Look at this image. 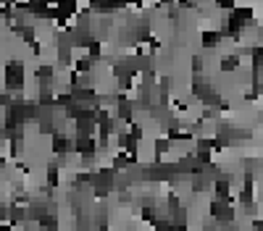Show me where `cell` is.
<instances>
[{"mask_svg":"<svg viewBox=\"0 0 263 231\" xmlns=\"http://www.w3.org/2000/svg\"><path fill=\"white\" fill-rule=\"evenodd\" d=\"M5 92H21L24 89V63L21 60H8V66H5Z\"/></svg>","mask_w":263,"mask_h":231,"instance_id":"obj_1","label":"cell"},{"mask_svg":"<svg viewBox=\"0 0 263 231\" xmlns=\"http://www.w3.org/2000/svg\"><path fill=\"white\" fill-rule=\"evenodd\" d=\"M50 147H53V152H56L58 158H66L68 152L74 150V140H71V137H64L61 132H56V134H53V142H50Z\"/></svg>","mask_w":263,"mask_h":231,"instance_id":"obj_2","label":"cell"},{"mask_svg":"<svg viewBox=\"0 0 263 231\" xmlns=\"http://www.w3.org/2000/svg\"><path fill=\"white\" fill-rule=\"evenodd\" d=\"M195 95H197V100L203 105H208V108H213V105H219L221 103V95H219V89L216 87H211V84H203V87H197L195 89Z\"/></svg>","mask_w":263,"mask_h":231,"instance_id":"obj_3","label":"cell"},{"mask_svg":"<svg viewBox=\"0 0 263 231\" xmlns=\"http://www.w3.org/2000/svg\"><path fill=\"white\" fill-rule=\"evenodd\" d=\"M74 152H79V155H95L98 142L92 140V137H76L74 140Z\"/></svg>","mask_w":263,"mask_h":231,"instance_id":"obj_4","label":"cell"},{"mask_svg":"<svg viewBox=\"0 0 263 231\" xmlns=\"http://www.w3.org/2000/svg\"><path fill=\"white\" fill-rule=\"evenodd\" d=\"M8 226H13V229H24V223H27V210L24 207H19V205H11L8 207Z\"/></svg>","mask_w":263,"mask_h":231,"instance_id":"obj_5","label":"cell"},{"mask_svg":"<svg viewBox=\"0 0 263 231\" xmlns=\"http://www.w3.org/2000/svg\"><path fill=\"white\" fill-rule=\"evenodd\" d=\"M171 150V142L166 137H158L156 140V147H153V163H164V155Z\"/></svg>","mask_w":263,"mask_h":231,"instance_id":"obj_6","label":"cell"},{"mask_svg":"<svg viewBox=\"0 0 263 231\" xmlns=\"http://www.w3.org/2000/svg\"><path fill=\"white\" fill-rule=\"evenodd\" d=\"M53 74H56V68L48 66V63H42V66L34 68V79H37V84H50V82H53Z\"/></svg>","mask_w":263,"mask_h":231,"instance_id":"obj_7","label":"cell"},{"mask_svg":"<svg viewBox=\"0 0 263 231\" xmlns=\"http://www.w3.org/2000/svg\"><path fill=\"white\" fill-rule=\"evenodd\" d=\"M95 134V121H76V137H92Z\"/></svg>","mask_w":263,"mask_h":231,"instance_id":"obj_8","label":"cell"},{"mask_svg":"<svg viewBox=\"0 0 263 231\" xmlns=\"http://www.w3.org/2000/svg\"><path fill=\"white\" fill-rule=\"evenodd\" d=\"M237 66H239V56H234V53H231V56H224V58H221V71H224V74L234 71Z\"/></svg>","mask_w":263,"mask_h":231,"instance_id":"obj_9","label":"cell"},{"mask_svg":"<svg viewBox=\"0 0 263 231\" xmlns=\"http://www.w3.org/2000/svg\"><path fill=\"white\" fill-rule=\"evenodd\" d=\"M74 68H76V74H92V60L87 56H82V58H76Z\"/></svg>","mask_w":263,"mask_h":231,"instance_id":"obj_10","label":"cell"},{"mask_svg":"<svg viewBox=\"0 0 263 231\" xmlns=\"http://www.w3.org/2000/svg\"><path fill=\"white\" fill-rule=\"evenodd\" d=\"M13 32H16V34H19L24 42H29V45L34 42V27H16Z\"/></svg>","mask_w":263,"mask_h":231,"instance_id":"obj_11","label":"cell"},{"mask_svg":"<svg viewBox=\"0 0 263 231\" xmlns=\"http://www.w3.org/2000/svg\"><path fill=\"white\" fill-rule=\"evenodd\" d=\"M58 181H61L58 163H50V166H48V184H50V187H58Z\"/></svg>","mask_w":263,"mask_h":231,"instance_id":"obj_12","label":"cell"},{"mask_svg":"<svg viewBox=\"0 0 263 231\" xmlns=\"http://www.w3.org/2000/svg\"><path fill=\"white\" fill-rule=\"evenodd\" d=\"M200 40H203V48H216V45H219V32H203V37H200Z\"/></svg>","mask_w":263,"mask_h":231,"instance_id":"obj_13","label":"cell"},{"mask_svg":"<svg viewBox=\"0 0 263 231\" xmlns=\"http://www.w3.org/2000/svg\"><path fill=\"white\" fill-rule=\"evenodd\" d=\"M176 210H179V197L168 195V213H176Z\"/></svg>","mask_w":263,"mask_h":231,"instance_id":"obj_14","label":"cell"},{"mask_svg":"<svg viewBox=\"0 0 263 231\" xmlns=\"http://www.w3.org/2000/svg\"><path fill=\"white\" fill-rule=\"evenodd\" d=\"M192 71H195V74H203V58H200V56L192 58Z\"/></svg>","mask_w":263,"mask_h":231,"instance_id":"obj_15","label":"cell"},{"mask_svg":"<svg viewBox=\"0 0 263 231\" xmlns=\"http://www.w3.org/2000/svg\"><path fill=\"white\" fill-rule=\"evenodd\" d=\"M11 100H13V95H8V92H0V105H3V108H8L11 105Z\"/></svg>","mask_w":263,"mask_h":231,"instance_id":"obj_16","label":"cell"},{"mask_svg":"<svg viewBox=\"0 0 263 231\" xmlns=\"http://www.w3.org/2000/svg\"><path fill=\"white\" fill-rule=\"evenodd\" d=\"M168 231H190V229L184 226V223H171V226H168Z\"/></svg>","mask_w":263,"mask_h":231,"instance_id":"obj_17","label":"cell"},{"mask_svg":"<svg viewBox=\"0 0 263 231\" xmlns=\"http://www.w3.org/2000/svg\"><path fill=\"white\" fill-rule=\"evenodd\" d=\"M16 231H29V229H16Z\"/></svg>","mask_w":263,"mask_h":231,"instance_id":"obj_18","label":"cell"}]
</instances>
